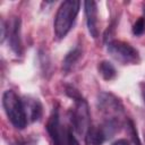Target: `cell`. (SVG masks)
<instances>
[{"label":"cell","mask_w":145,"mask_h":145,"mask_svg":"<svg viewBox=\"0 0 145 145\" xmlns=\"http://www.w3.org/2000/svg\"><path fill=\"white\" fill-rule=\"evenodd\" d=\"M80 2L77 0H66L59 7L54 18V34L58 39H62L70 31L75 18L79 11Z\"/></svg>","instance_id":"1"},{"label":"cell","mask_w":145,"mask_h":145,"mask_svg":"<svg viewBox=\"0 0 145 145\" xmlns=\"http://www.w3.org/2000/svg\"><path fill=\"white\" fill-rule=\"evenodd\" d=\"M2 105L6 111V114L10 122L14 125V127L18 129H23L26 127L27 119L25 116L23 101L18 97V95L11 91L8 89L2 95Z\"/></svg>","instance_id":"2"},{"label":"cell","mask_w":145,"mask_h":145,"mask_svg":"<svg viewBox=\"0 0 145 145\" xmlns=\"http://www.w3.org/2000/svg\"><path fill=\"white\" fill-rule=\"evenodd\" d=\"M46 129L54 145H78L72 131L67 126L61 123L57 110L51 114Z\"/></svg>","instance_id":"3"},{"label":"cell","mask_w":145,"mask_h":145,"mask_svg":"<svg viewBox=\"0 0 145 145\" xmlns=\"http://www.w3.org/2000/svg\"><path fill=\"white\" fill-rule=\"evenodd\" d=\"M108 52L122 65H134L139 61L138 51L122 41H110L108 43Z\"/></svg>","instance_id":"4"},{"label":"cell","mask_w":145,"mask_h":145,"mask_svg":"<svg viewBox=\"0 0 145 145\" xmlns=\"http://www.w3.org/2000/svg\"><path fill=\"white\" fill-rule=\"evenodd\" d=\"M71 125L79 135H85L91 126L88 105L82 97H75V108L71 112Z\"/></svg>","instance_id":"5"},{"label":"cell","mask_w":145,"mask_h":145,"mask_svg":"<svg viewBox=\"0 0 145 145\" xmlns=\"http://www.w3.org/2000/svg\"><path fill=\"white\" fill-rule=\"evenodd\" d=\"M97 106L108 119H118L122 113V104L118 97L110 93H101L97 99Z\"/></svg>","instance_id":"6"},{"label":"cell","mask_w":145,"mask_h":145,"mask_svg":"<svg viewBox=\"0 0 145 145\" xmlns=\"http://www.w3.org/2000/svg\"><path fill=\"white\" fill-rule=\"evenodd\" d=\"M85 6V15H86V22L89 34L96 39L99 36V28H97V7L96 2L93 0H87L84 3Z\"/></svg>","instance_id":"7"},{"label":"cell","mask_w":145,"mask_h":145,"mask_svg":"<svg viewBox=\"0 0 145 145\" xmlns=\"http://www.w3.org/2000/svg\"><path fill=\"white\" fill-rule=\"evenodd\" d=\"M23 101V106L27 121H36L42 116V105L37 99L25 97Z\"/></svg>","instance_id":"8"},{"label":"cell","mask_w":145,"mask_h":145,"mask_svg":"<svg viewBox=\"0 0 145 145\" xmlns=\"http://www.w3.org/2000/svg\"><path fill=\"white\" fill-rule=\"evenodd\" d=\"M9 41L11 49L15 51V53L20 54L22 53V41H20V20L19 18H15L10 32H9Z\"/></svg>","instance_id":"9"},{"label":"cell","mask_w":145,"mask_h":145,"mask_svg":"<svg viewBox=\"0 0 145 145\" xmlns=\"http://www.w3.org/2000/svg\"><path fill=\"white\" fill-rule=\"evenodd\" d=\"M106 139L102 127L100 126H89L85 134L86 145H101Z\"/></svg>","instance_id":"10"},{"label":"cell","mask_w":145,"mask_h":145,"mask_svg":"<svg viewBox=\"0 0 145 145\" xmlns=\"http://www.w3.org/2000/svg\"><path fill=\"white\" fill-rule=\"evenodd\" d=\"M80 54H82V52H80V50L78 48H75L74 50H71L70 52H68L66 54L65 59H63V62H62L63 70L65 71H69L74 67V65L78 61V59L80 58Z\"/></svg>","instance_id":"11"},{"label":"cell","mask_w":145,"mask_h":145,"mask_svg":"<svg viewBox=\"0 0 145 145\" xmlns=\"http://www.w3.org/2000/svg\"><path fill=\"white\" fill-rule=\"evenodd\" d=\"M99 72L101 74V76L105 80H111L117 75L116 68L112 66V63H110L109 61H105V60L100 62V65H99Z\"/></svg>","instance_id":"12"},{"label":"cell","mask_w":145,"mask_h":145,"mask_svg":"<svg viewBox=\"0 0 145 145\" xmlns=\"http://www.w3.org/2000/svg\"><path fill=\"white\" fill-rule=\"evenodd\" d=\"M145 32V18L140 17L137 19V22L134 24V27H133V33L137 36L142 35L143 33Z\"/></svg>","instance_id":"13"},{"label":"cell","mask_w":145,"mask_h":145,"mask_svg":"<svg viewBox=\"0 0 145 145\" xmlns=\"http://www.w3.org/2000/svg\"><path fill=\"white\" fill-rule=\"evenodd\" d=\"M129 129H130V133H131V137H133L134 143H135L136 145H140V142H139V139H138V137H137V133H136L135 127H134V123H133V121H130V120H129Z\"/></svg>","instance_id":"14"},{"label":"cell","mask_w":145,"mask_h":145,"mask_svg":"<svg viewBox=\"0 0 145 145\" xmlns=\"http://www.w3.org/2000/svg\"><path fill=\"white\" fill-rule=\"evenodd\" d=\"M112 145H130V144H129V142L127 139H118Z\"/></svg>","instance_id":"15"},{"label":"cell","mask_w":145,"mask_h":145,"mask_svg":"<svg viewBox=\"0 0 145 145\" xmlns=\"http://www.w3.org/2000/svg\"><path fill=\"white\" fill-rule=\"evenodd\" d=\"M142 96H143V100L145 102V84L142 85Z\"/></svg>","instance_id":"16"}]
</instances>
